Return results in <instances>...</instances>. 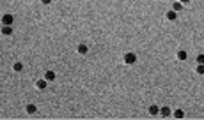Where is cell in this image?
I'll return each mask as SVG.
<instances>
[{
	"mask_svg": "<svg viewBox=\"0 0 204 120\" xmlns=\"http://www.w3.org/2000/svg\"><path fill=\"white\" fill-rule=\"evenodd\" d=\"M123 60H124V64H128V65H131V64H135V62H137V55H135L133 51H128V53H124V57H123Z\"/></svg>",
	"mask_w": 204,
	"mask_h": 120,
	"instance_id": "6da1fadb",
	"label": "cell"
},
{
	"mask_svg": "<svg viewBox=\"0 0 204 120\" xmlns=\"http://www.w3.org/2000/svg\"><path fill=\"white\" fill-rule=\"evenodd\" d=\"M76 53H78V55H87V53H89V46H87L85 42H80V44L76 46Z\"/></svg>",
	"mask_w": 204,
	"mask_h": 120,
	"instance_id": "7a4b0ae2",
	"label": "cell"
},
{
	"mask_svg": "<svg viewBox=\"0 0 204 120\" xmlns=\"http://www.w3.org/2000/svg\"><path fill=\"white\" fill-rule=\"evenodd\" d=\"M13 23H14V16L13 14H2V25L13 27Z\"/></svg>",
	"mask_w": 204,
	"mask_h": 120,
	"instance_id": "3957f363",
	"label": "cell"
},
{
	"mask_svg": "<svg viewBox=\"0 0 204 120\" xmlns=\"http://www.w3.org/2000/svg\"><path fill=\"white\" fill-rule=\"evenodd\" d=\"M148 113L151 115V117H158V115H160V106H158V104H151L149 110H148Z\"/></svg>",
	"mask_w": 204,
	"mask_h": 120,
	"instance_id": "277c9868",
	"label": "cell"
},
{
	"mask_svg": "<svg viewBox=\"0 0 204 120\" xmlns=\"http://www.w3.org/2000/svg\"><path fill=\"white\" fill-rule=\"evenodd\" d=\"M176 59L179 60V62H185V60L188 59V53H186L185 50H178V51H176Z\"/></svg>",
	"mask_w": 204,
	"mask_h": 120,
	"instance_id": "5b68a950",
	"label": "cell"
},
{
	"mask_svg": "<svg viewBox=\"0 0 204 120\" xmlns=\"http://www.w3.org/2000/svg\"><path fill=\"white\" fill-rule=\"evenodd\" d=\"M25 111H27L29 115H36V113H37V106L30 102V104H27V106H25Z\"/></svg>",
	"mask_w": 204,
	"mask_h": 120,
	"instance_id": "8992f818",
	"label": "cell"
},
{
	"mask_svg": "<svg viewBox=\"0 0 204 120\" xmlns=\"http://www.w3.org/2000/svg\"><path fill=\"white\" fill-rule=\"evenodd\" d=\"M160 115H162L163 119H165V117H170V115H172V110H170L169 106H162V108H160Z\"/></svg>",
	"mask_w": 204,
	"mask_h": 120,
	"instance_id": "52a82bcc",
	"label": "cell"
},
{
	"mask_svg": "<svg viewBox=\"0 0 204 120\" xmlns=\"http://www.w3.org/2000/svg\"><path fill=\"white\" fill-rule=\"evenodd\" d=\"M0 32H2V36H13V32H14V30H13V27H9V25H4Z\"/></svg>",
	"mask_w": 204,
	"mask_h": 120,
	"instance_id": "ba28073f",
	"label": "cell"
},
{
	"mask_svg": "<svg viewBox=\"0 0 204 120\" xmlns=\"http://www.w3.org/2000/svg\"><path fill=\"white\" fill-rule=\"evenodd\" d=\"M55 78H57L55 71H46V73H44V80L48 81V83H50V81H53Z\"/></svg>",
	"mask_w": 204,
	"mask_h": 120,
	"instance_id": "9c48e42d",
	"label": "cell"
},
{
	"mask_svg": "<svg viewBox=\"0 0 204 120\" xmlns=\"http://www.w3.org/2000/svg\"><path fill=\"white\" fill-rule=\"evenodd\" d=\"M185 9V5L179 2V0H176L174 4H172V11H176V13H179V11H183Z\"/></svg>",
	"mask_w": 204,
	"mask_h": 120,
	"instance_id": "30bf717a",
	"label": "cell"
},
{
	"mask_svg": "<svg viewBox=\"0 0 204 120\" xmlns=\"http://www.w3.org/2000/svg\"><path fill=\"white\" fill-rule=\"evenodd\" d=\"M172 115H174V119H185V111H183L181 108H176V110L172 111Z\"/></svg>",
	"mask_w": 204,
	"mask_h": 120,
	"instance_id": "8fae6325",
	"label": "cell"
},
{
	"mask_svg": "<svg viewBox=\"0 0 204 120\" xmlns=\"http://www.w3.org/2000/svg\"><path fill=\"white\" fill-rule=\"evenodd\" d=\"M36 87L39 88V90H44V88L48 87V81L44 80V78H43V80H37L36 81Z\"/></svg>",
	"mask_w": 204,
	"mask_h": 120,
	"instance_id": "7c38bea8",
	"label": "cell"
},
{
	"mask_svg": "<svg viewBox=\"0 0 204 120\" xmlns=\"http://www.w3.org/2000/svg\"><path fill=\"white\" fill-rule=\"evenodd\" d=\"M165 16H167V20H169V21H176V18H178V14H176V11H172V9L165 13Z\"/></svg>",
	"mask_w": 204,
	"mask_h": 120,
	"instance_id": "4fadbf2b",
	"label": "cell"
},
{
	"mask_svg": "<svg viewBox=\"0 0 204 120\" xmlns=\"http://www.w3.org/2000/svg\"><path fill=\"white\" fill-rule=\"evenodd\" d=\"M13 71H14V73H21V71H23V64H21V62H14V64H13Z\"/></svg>",
	"mask_w": 204,
	"mask_h": 120,
	"instance_id": "5bb4252c",
	"label": "cell"
},
{
	"mask_svg": "<svg viewBox=\"0 0 204 120\" xmlns=\"http://www.w3.org/2000/svg\"><path fill=\"white\" fill-rule=\"evenodd\" d=\"M195 73H197L199 76H202V74H204V64H197V69H195Z\"/></svg>",
	"mask_w": 204,
	"mask_h": 120,
	"instance_id": "9a60e30c",
	"label": "cell"
},
{
	"mask_svg": "<svg viewBox=\"0 0 204 120\" xmlns=\"http://www.w3.org/2000/svg\"><path fill=\"white\" fill-rule=\"evenodd\" d=\"M197 64H204V55H202V53L197 55Z\"/></svg>",
	"mask_w": 204,
	"mask_h": 120,
	"instance_id": "2e32d148",
	"label": "cell"
},
{
	"mask_svg": "<svg viewBox=\"0 0 204 120\" xmlns=\"http://www.w3.org/2000/svg\"><path fill=\"white\" fill-rule=\"evenodd\" d=\"M41 4H44V5H48V4H52V0H41Z\"/></svg>",
	"mask_w": 204,
	"mask_h": 120,
	"instance_id": "e0dca14e",
	"label": "cell"
},
{
	"mask_svg": "<svg viewBox=\"0 0 204 120\" xmlns=\"http://www.w3.org/2000/svg\"><path fill=\"white\" fill-rule=\"evenodd\" d=\"M179 2H181L183 5H186V4H190V0H179Z\"/></svg>",
	"mask_w": 204,
	"mask_h": 120,
	"instance_id": "ac0fdd59",
	"label": "cell"
}]
</instances>
